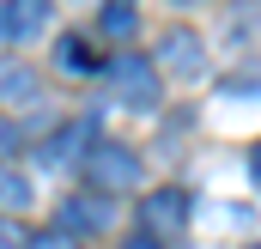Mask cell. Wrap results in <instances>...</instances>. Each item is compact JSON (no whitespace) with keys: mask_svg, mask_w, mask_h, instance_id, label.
I'll return each instance as SVG.
<instances>
[{"mask_svg":"<svg viewBox=\"0 0 261 249\" xmlns=\"http://www.w3.org/2000/svg\"><path fill=\"white\" fill-rule=\"evenodd\" d=\"M255 249H261V243H255Z\"/></svg>","mask_w":261,"mask_h":249,"instance_id":"15","label":"cell"},{"mask_svg":"<svg viewBox=\"0 0 261 249\" xmlns=\"http://www.w3.org/2000/svg\"><path fill=\"white\" fill-rule=\"evenodd\" d=\"M49 18H55V0H0V37H6V43L43 37Z\"/></svg>","mask_w":261,"mask_h":249,"instance_id":"4","label":"cell"},{"mask_svg":"<svg viewBox=\"0 0 261 249\" xmlns=\"http://www.w3.org/2000/svg\"><path fill=\"white\" fill-rule=\"evenodd\" d=\"M31 249H79V237H67V231H37Z\"/></svg>","mask_w":261,"mask_h":249,"instance_id":"10","label":"cell"},{"mask_svg":"<svg viewBox=\"0 0 261 249\" xmlns=\"http://www.w3.org/2000/svg\"><path fill=\"white\" fill-rule=\"evenodd\" d=\"M195 43H200L195 31H170V37H164V61L176 67V73H195V67H200V49H195Z\"/></svg>","mask_w":261,"mask_h":249,"instance_id":"6","label":"cell"},{"mask_svg":"<svg viewBox=\"0 0 261 249\" xmlns=\"http://www.w3.org/2000/svg\"><path fill=\"white\" fill-rule=\"evenodd\" d=\"M116 249H164V243H158V237H122Z\"/></svg>","mask_w":261,"mask_h":249,"instance_id":"13","label":"cell"},{"mask_svg":"<svg viewBox=\"0 0 261 249\" xmlns=\"http://www.w3.org/2000/svg\"><path fill=\"white\" fill-rule=\"evenodd\" d=\"M134 24H140V12H134L128 0H110L103 6V37H128Z\"/></svg>","mask_w":261,"mask_h":249,"instance_id":"7","label":"cell"},{"mask_svg":"<svg viewBox=\"0 0 261 249\" xmlns=\"http://www.w3.org/2000/svg\"><path fill=\"white\" fill-rule=\"evenodd\" d=\"M249 177H255V183H261V146H255V152H249Z\"/></svg>","mask_w":261,"mask_h":249,"instance_id":"14","label":"cell"},{"mask_svg":"<svg viewBox=\"0 0 261 249\" xmlns=\"http://www.w3.org/2000/svg\"><path fill=\"white\" fill-rule=\"evenodd\" d=\"M140 177H146V164H140V152H128L122 140H97V146L85 152V183L97 188V194L140 188Z\"/></svg>","mask_w":261,"mask_h":249,"instance_id":"1","label":"cell"},{"mask_svg":"<svg viewBox=\"0 0 261 249\" xmlns=\"http://www.w3.org/2000/svg\"><path fill=\"white\" fill-rule=\"evenodd\" d=\"M55 61H61V67H85V49H79V43H73V37H67L61 49H55Z\"/></svg>","mask_w":261,"mask_h":249,"instance_id":"11","label":"cell"},{"mask_svg":"<svg viewBox=\"0 0 261 249\" xmlns=\"http://www.w3.org/2000/svg\"><path fill=\"white\" fill-rule=\"evenodd\" d=\"M0 91H6V97H37V73H31V67H6V73H0Z\"/></svg>","mask_w":261,"mask_h":249,"instance_id":"8","label":"cell"},{"mask_svg":"<svg viewBox=\"0 0 261 249\" xmlns=\"http://www.w3.org/2000/svg\"><path fill=\"white\" fill-rule=\"evenodd\" d=\"M12 152H18V128L0 116V158H12Z\"/></svg>","mask_w":261,"mask_h":249,"instance_id":"12","label":"cell"},{"mask_svg":"<svg viewBox=\"0 0 261 249\" xmlns=\"http://www.w3.org/2000/svg\"><path fill=\"white\" fill-rule=\"evenodd\" d=\"M116 225V201L110 194H73V201H61V231L67 237H103Z\"/></svg>","mask_w":261,"mask_h":249,"instance_id":"3","label":"cell"},{"mask_svg":"<svg viewBox=\"0 0 261 249\" xmlns=\"http://www.w3.org/2000/svg\"><path fill=\"white\" fill-rule=\"evenodd\" d=\"M0 249H31V231L18 219H0Z\"/></svg>","mask_w":261,"mask_h":249,"instance_id":"9","label":"cell"},{"mask_svg":"<svg viewBox=\"0 0 261 249\" xmlns=\"http://www.w3.org/2000/svg\"><path fill=\"white\" fill-rule=\"evenodd\" d=\"M103 79H110V91H116L128 110H146V104L158 97V67L146 61V55H116V61L103 67Z\"/></svg>","mask_w":261,"mask_h":249,"instance_id":"2","label":"cell"},{"mask_svg":"<svg viewBox=\"0 0 261 249\" xmlns=\"http://www.w3.org/2000/svg\"><path fill=\"white\" fill-rule=\"evenodd\" d=\"M140 213H146V237L164 243V237H176V231L189 225V194H182V188H152Z\"/></svg>","mask_w":261,"mask_h":249,"instance_id":"5","label":"cell"}]
</instances>
